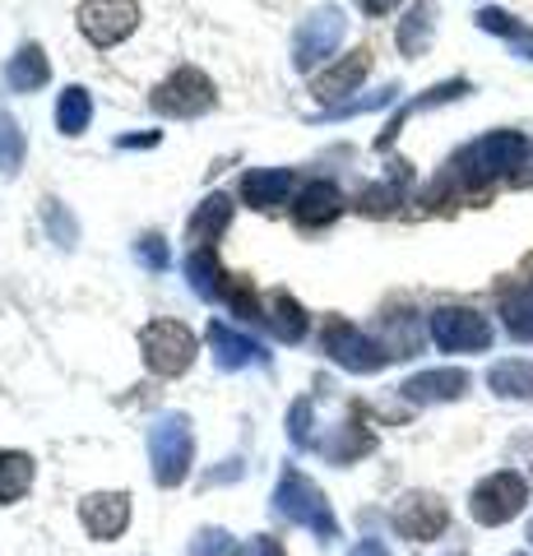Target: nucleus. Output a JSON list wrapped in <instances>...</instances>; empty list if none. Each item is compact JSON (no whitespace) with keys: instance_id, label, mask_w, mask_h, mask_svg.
<instances>
[{"instance_id":"obj_1","label":"nucleus","mask_w":533,"mask_h":556,"mask_svg":"<svg viewBox=\"0 0 533 556\" xmlns=\"http://www.w3.org/2000/svg\"><path fill=\"white\" fill-rule=\"evenodd\" d=\"M529 159V139L520 130H492L483 139H473V144H464L450 163H445L441 181L427 190V204L436 208L441 195H473V190H483L502 177H520V167Z\"/></svg>"},{"instance_id":"obj_2","label":"nucleus","mask_w":533,"mask_h":556,"mask_svg":"<svg viewBox=\"0 0 533 556\" xmlns=\"http://www.w3.org/2000/svg\"><path fill=\"white\" fill-rule=\"evenodd\" d=\"M274 515H283L288 525H302L312 529L325 543L339 538V519H334V506L325 501V492L302 473V468H283L279 482H274Z\"/></svg>"},{"instance_id":"obj_3","label":"nucleus","mask_w":533,"mask_h":556,"mask_svg":"<svg viewBox=\"0 0 533 556\" xmlns=\"http://www.w3.org/2000/svg\"><path fill=\"white\" fill-rule=\"evenodd\" d=\"M191 464H195V431H191V417L186 413H167L149 427V468H153V482L158 486H181L191 478Z\"/></svg>"},{"instance_id":"obj_4","label":"nucleus","mask_w":533,"mask_h":556,"mask_svg":"<svg viewBox=\"0 0 533 556\" xmlns=\"http://www.w3.org/2000/svg\"><path fill=\"white\" fill-rule=\"evenodd\" d=\"M320 348H325V357L334 362V367L343 371H353V376H376L381 367H390V348L381 339H371L363 334V325H353V320H343V316H330L320 329Z\"/></svg>"},{"instance_id":"obj_5","label":"nucleus","mask_w":533,"mask_h":556,"mask_svg":"<svg viewBox=\"0 0 533 556\" xmlns=\"http://www.w3.org/2000/svg\"><path fill=\"white\" fill-rule=\"evenodd\" d=\"M140 353H144V367L153 376L177 380V376H186L195 367L200 343H195V334L181 320H149L140 329Z\"/></svg>"},{"instance_id":"obj_6","label":"nucleus","mask_w":533,"mask_h":556,"mask_svg":"<svg viewBox=\"0 0 533 556\" xmlns=\"http://www.w3.org/2000/svg\"><path fill=\"white\" fill-rule=\"evenodd\" d=\"M214 102H218L214 79L204 75V70H195V65L172 70V75L163 84H153V93H149L153 112H158V116H177V121H195L204 112H214Z\"/></svg>"},{"instance_id":"obj_7","label":"nucleus","mask_w":533,"mask_h":556,"mask_svg":"<svg viewBox=\"0 0 533 556\" xmlns=\"http://www.w3.org/2000/svg\"><path fill=\"white\" fill-rule=\"evenodd\" d=\"M524 506H529V478L515 473V468H496V473H487L483 482L473 486V496H469V515L483 529L510 525V519L520 515Z\"/></svg>"},{"instance_id":"obj_8","label":"nucleus","mask_w":533,"mask_h":556,"mask_svg":"<svg viewBox=\"0 0 533 556\" xmlns=\"http://www.w3.org/2000/svg\"><path fill=\"white\" fill-rule=\"evenodd\" d=\"M427 334L441 353H487L492 348V320L473 306H436L427 316Z\"/></svg>"},{"instance_id":"obj_9","label":"nucleus","mask_w":533,"mask_h":556,"mask_svg":"<svg viewBox=\"0 0 533 556\" xmlns=\"http://www.w3.org/2000/svg\"><path fill=\"white\" fill-rule=\"evenodd\" d=\"M343 33H348V20H343L339 5H325V10H312L306 20L297 24V33H292V70H302V75H312V70H320V61H330Z\"/></svg>"},{"instance_id":"obj_10","label":"nucleus","mask_w":533,"mask_h":556,"mask_svg":"<svg viewBox=\"0 0 533 556\" xmlns=\"http://www.w3.org/2000/svg\"><path fill=\"white\" fill-rule=\"evenodd\" d=\"M75 20H79V33L89 38L98 51H107V47H122L135 28H140V0H79V10H75Z\"/></svg>"},{"instance_id":"obj_11","label":"nucleus","mask_w":533,"mask_h":556,"mask_svg":"<svg viewBox=\"0 0 533 556\" xmlns=\"http://www.w3.org/2000/svg\"><path fill=\"white\" fill-rule=\"evenodd\" d=\"M390 525L399 529V538L408 543H436V538L450 529V506L436 492H408L399 496V506L390 510Z\"/></svg>"},{"instance_id":"obj_12","label":"nucleus","mask_w":533,"mask_h":556,"mask_svg":"<svg viewBox=\"0 0 533 556\" xmlns=\"http://www.w3.org/2000/svg\"><path fill=\"white\" fill-rule=\"evenodd\" d=\"M79 525L98 543H116L130 529V492H89L79 501Z\"/></svg>"},{"instance_id":"obj_13","label":"nucleus","mask_w":533,"mask_h":556,"mask_svg":"<svg viewBox=\"0 0 533 556\" xmlns=\"http://www.w3.org/2000/svg\"><path fill=\"white\" fill-rule=\"evenodd\" d=\"M210 348H214V362L223 371H246V367H269V353L261 339L242 334V329H232L228 320H210Z\"/></svg>"},{"instance_id":"obj_14","label":"nucleus","mask_w":533,"mask_h":556,"mask_svg":"<svg viewBox=\"0 0 533 556\" xmlns=\"http://www.w3.org/2000/svg\"><path fill=\"white\" fill-rule=\"evenodd\" d=\"M343 214V190L334 181H306L297 195H292V223H297L302 232H320L330 228V223Z\"/></svg>"},{"instance_id":"obj_15","label":"nucleus","mask_w":533,"mask_h":556,"mask_svg":"<svg viewBox=\"0 0 533 556\" xmlns=\"http://www.w3.org/2000/svg\"><path fill=\"white\" fill-rule=\"evenodd\" d=\"M367 70H371V51L367 47H353L348 56H339L320 70V75L312 79V93L320 102H339V98H348L363 89V79H367Z\"/></svg>"},{"instance_id":"obj_16","label":"nucleus","mask_w":533,"mask_h":556,"mask_svg":"<svg viewBox=\"0 0 533 556\" xmlns=\"http://www.w3.org/2000/svg\"><path fill=\"white\" fill-rule=\"evenodd\" d=\"M473 386V376L469 371H459V367H441V371H418V376H408L399 394L408 399V404H455V399H464Z\"/></svg>"},{"instance_id":"obj_17","label":"nucleus","mask_w":533,"mask_h":556,"mask_svg":"<svg viewBox=\"0 0 533 556\" xmlns=\"http://www.w3.org/2000/svg\"><path fill=\"white\" fill-rule=\"evenodd\" d=\"M232 228V200L214 190V195H204L195 204V214L186 218V241H191V251H210V241H218L223 232Z\"/></svg>"},{"instance_id":"obj_18","label":"nucleus","mask_w":533,"mask_h":556,"mask_svg":"<svg viewBox=\"0 0 533 556\" xmlns=\"http://www.w3.org/2000/svg\"><path fill=\"white\" fill-rule=\"evenodd\" d=\"M292 186H297V177H292V167H251L242 172V200L251 208H279Z\"/></svg>"},{"instance_id":"obj_19","label":"nucleus","mask_w":533,"mask_h":556,"mask_svg":"<svg viewBox=\"0 0 533 556\" xmlns=\"http://www.w3.org/2000/svg\"><path fill=\"white\" fill-rule=\"evenodd\" d=\"M436 0H413L408 14L399 20V33H394V47L404 51L408 61L427 56V47H432V33H436Z\"/></svg>"},{"instance_id":"obj_20","label":"nucleus","mask_w":533,"mask_h":556,"mask_svg":"<svg viewBox=\"0 0 533 556\" xmlns=\"http://www.w3.org/2000/svg\"><path fill=\"white\" fill-rule=\"evenodd\" d=\"M181 269H186V278H191V292L200 302H218L223 306V298H228V288H232V274L218 265L214 251H191Z\"/></svg>"},{"instance_id":"obj_21","label":"nucleus","mask_w":533,"mask_h":556,"mask_svg":"<svg viewBox=\"0 0 533 556\" xmlns=\"http://www.w3.org/2000/svg\"><path fill=\"white\" fill-rule=\"evenodd\" d=\"M316 450H320V455L330 459V464L348 468V464H357L363 455H371V450H376V437L367 431V422H357V413H353L348 422H343V427H334V437H325Z\"/></svg>"},{"instance_id":"obj_22","label":"nucleus","mask_w":533,"mask_h":556,"mask_svg":"<svg viewBox=\"0 0 533 556\" xmlns=\"http://www.w3.org/2000/svg\"><path fill=\"white\" fill-rule=\"evenodd\" d=\"M47 79H51V61H47L42 42H24V47L10 56V65H5L10 93H38Z\"/></svg>"},{"instance_id":"obj_23","label":"nucleus","mask_w":533,"mask_h":556,"mask_svg":"<svg viewBox=\"0 0 533 556\" xmlns=\"http://www.w3.org/2000/svg\"><path fill=\"white\" fill-rule=\"evenodd\" d=\"M265 325L274 329V339H283V343H302L306 339V306L292 298V292L283 288H274L269 298H265Z\"/></svg>"},{"instance_id":"obj_24","label":"nucleus","mask_w":533,"mask_h":556,"mask_svg":"<svg viewBox=\"0 0 533 556\" xmlns=\"http://www.w3.org/2000/svg\"><path fill=\"white\" fill-rule=\"evenodd\" d=\"M33 478H38V459L28 450H0V506L24 501Z\"/></svg>"},{"instance_id":"obj_25","label":"nucleus","mask_w":533,"mask_h":556,"mask_svg":"<svg viewBox=\"0 0 533 556\" xmlns=\"http://www.w3.org/2000/svg\"><path fill=\"white\" fill-rule=\"evenodd\" d=\"M487 390L496 399H520V404H529V399H533V357L496 362V367L487 371Z\"/></svg>"},{"instance_id":"obj_26","label":"nucleus","mask_w":533,"mask_h":556,"mask_svg":"<svg viewBox=\"0 0 533 556\" xmlns=\"http://www.w3.org/2000/svg\"><path fill=\"white\" fill-rule=\"evenodd\" d=\"M89 121H93V98L84 84H71L61 98H56V130L65 139H79L84 130H89Z\"/></svg>"},{"instance_id":"obj_27","label":"nucleus","mask_w":533,"mask_h":556,"mask_svg":"<svg viewBox=\"0 0 533 556\" xmlns=\"http://www.w3.org/2000/svg\"><path fill=\"white\" fill-rule=\"evenodd\" d=\"M469 93V79H445V84H436V89H427L418 102H408V108H399V116L385 126V135H381V149H390L394 144V135L404 130V121L413 116V112H427V108H441V102H455V98H464Z\"/></svg>"},{"instance_id":"obj_28","label":"nucleus","mask_w":533,"mask_h":556,"mask_svg":"<svg viewBox=\"0 0 533 556\" xmlns=\"http://www.w3.org/2000/svg\"><path fill=\"white\" fill-rule=\"evenodd\" d=\"M502 320L510 329V339L533 343V278H524V283L502 302Z\"/></svg>"},{"instance_id":"obj_29","label":"nucleus","mask_w":533,"mask_h":556,"mask_svg":"<svg viewBox=\"0 0 533 556\" xmlns=\"http://www.w3.org/2000/svg\"><path fill=\"white\" fill-rule=\"evenodd\" d=\"M24 153H28L24 126H20V121H14L10 112H0V181H14V177H20Z\"/></svg>"},{"instance_id":"obj_30","label":"nucleus","mask_w":533,"mask_h":556,"mask_svg":"<svg viewBox=\"0 0 533 556\" xmlns=\"http://www.w3.org/2000/svg\"><path fill=\"white\" fill-rule=\"evenodd\" d=\"M404 186H408V167L399 163V172H390L385 181H376L357 195V208H363V214H390V208L404 200Z\"/></svg>"},{"instance_id":"obj_31","label":"nucleus","mask_w":533,"mask_h":556,"mask_svg":"<svg viewBox=\"0 0 533 556\" xmlns=\"http://www.w3.org/2000/svg\"><path fill=\"white\" fill-rule=\"evenodd\" d=\"M42 223H47V237L56 241L61 251H75V247H79V223H75V214H71V208H65L56 195L42 200Z\"/></svg>"},{"instance_id":"obj_32","label":"nucleus","mask_w":533,"mask_h":556,"mask_svg":"<svg viewBox=\"0 0 533 556\" xmlns=\"http://www.w3.org/2000/svg\"><path fill=\"white\" fill-rule=\"evenodd\" d=\"M191 556H251L242 543H237L232 533H223V529H200L191 538Z\"/></svg>"},{"instance_id":"obj_33","label":"nucleus","mask_w":533,"mask_h":556,"mask_svg":"<svg viewBox=\"0 0 533 556\" xmlns=\"http://www.w3.org/2000/svg\"><path fill=\"white\" fill-rule=\"evenodd\" d=\"M312 422H316V408H312V399H297V404L288 408V441L297 445V450H312Z\"/></svg>"},{"instance_id":"obj_34","label":"nucleus","mask_w":533,"mask_h":556,"mask_svg":"<svg viewBox=\"0 0 533 556\" xmlns=\"http://www.w3.org/2000/svg\"><path fill=\"white\" fill-rule=\"evenodd\" d=\"M135 260H140L144 269H153V274H163L167 265H172V251H167V241L158 237V232H144L140 241H135Z\"/></svg>"},{"instance_id":"obj_35","label":"nucleus","mask_w":533,"mask_h":556,"mask_svg":"<svg viewBox=\"0 0 533 556\" xmlns=\"http://www.w3.org/2000/svg\"><path fill=\"white\" fill-rule=\"evenodd\" d=\"M399 98V89H381V93H371V98H357V102H343V108H334V112H325V116H353V112H376V108H390V102Z\"/></svg>"},{"instance_id":"obj_36","label":"nucleus","mask_w":533,"mask_h":556,"mask_svg":"<svg viewBox=\"0 0 533 556\" xmlns=\"http://www.w3.org/2000/svg\"><path fill=\"white\" fill-rule=\"evenodd\" d=\"M246 552H251V556H288V552H283V543H279V538H269V533H255Z\"/></svg>"},{"instance_id":"obj_37","label":"nucleus","mask_w":533,"mask_h":556,"mask_svg":"<svg viewBox=\"0 0 533 556\" xmlns=\"http://www.w3.org/2000/svg\"><path fill=\"white\" fill-rule=\"evenodd\" d=\"M348 556H394V552L381 543V538H363V543H357Z\"/></svg>"},{"instance_id":"obj_38","label":"nucleus","mask_w":533,"mask_h":556,"mask_svg":"<svg viewBox=\"0 0 533 556\" xmlns=\"http://www.w3.org/2000/svg\"><path fill=\"white\" fill-rule=\"evenodd\" d=\"M158 144V130H149V135H126L122 139V149H153Z\"/></svg>"},{"instance_id":"obj_39","label":"nucleus","mask_w":533,"mask_h":556,"mask_svg":"<svg viewBox=\"0 0 533 556\" xmlns=\"http://www.w3.org/2000/svg\"><path fill=\"white\" fill-rule=\"evenodd\" d=\"M394 5H399V0H363V10L376 14V20H381V14H390Z\"/></svg>"},{"instance_id":"obj_40","label":"nucleus","mask_w":533,"mask_h":556,"mask_svg":"<svg viewBox=\"0 0 533 556\" xmlns=\"http://www.w3.org/2000/svg\"><path fill=\"white\" fill-rule=\"evenodd\" d=\"M515 556H529V552H515Z\"/></svg>"}]
</instances>
